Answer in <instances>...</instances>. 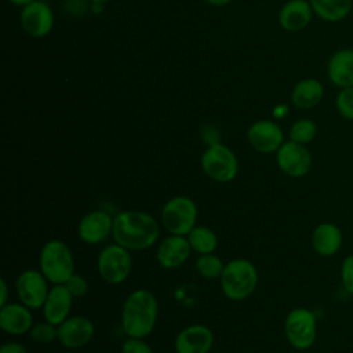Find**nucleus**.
<instances>
[{"mask_svg":"<svg viewBox=\"0 0 353 353\" xmlns=\"http://www.w3.org/2000/svg\"><path fill=\"white\" fill-rule=\"evenodd\" d=\"M200 163L204 174L215 182H230L239 172V161L234 152L221 142L208 145L201 154Z\"/></svg>","mask_w":353,"mask_h":353,"instance_id":"423d86ee","label":"nucleus"},{"mask_svg":"<svg viewBox=\"0 0 353 353\" xmlns=\"http://www.w3.org/2000/svg\"><path fill=\"white\" fill-rule=\"evenodd\" d=\"M309 3L317 18L334 23L349 15L353 0H309Z\"/></svg>","mask_w":353,"mask_h":353,"instance_id":"5701e85b","label":"nucleus"},{"mask_svg":"<svg viewBox=\"0 0 353 353\" xmlns=\"http://www.w3.org/2000/svg\"><path fill=\"white\" fill-rule=\"evenodd\" d=\"M32 309L23 303H6L0 307V328L10 335H22L33 327Z\"/></svg>","mask_w":353,"mask_h":353,"instance_id":"412c9836","label":"nucleus"},{"mask_svg":"<svg viewBox=\"0 0 353 353\" xmlns=\"http://www.w3.org/2000/svg\"><path fill=\"white\" fill-rule=\"evenodd\" d=\"M317 135V124L312 119H298L288 130V139L301 145L310 143Z\"/></svg>","mask_w":353,"mask_h":353,"instance_id":"393cba45","label":"nucleus"},{"mask_svg":"<svg viewBox=\"0 0 353 353\" xmlns=\"http://www.w3.org/2000/svg\"><path fill=\"white\" fill-rule=\"evenodd\" d=\"M314 12L309 0H288L277 14V21L281 29L290 33L301 32L309 26Z\"/></svg>","mask_w":353,"mask_h":353,"instance_id":"2eb2a0df","label":"nucleus"},{"mask_svg":"<svg viewBox=\"0 0 353 353\" xmlns=\"http://www.w3.org/2000/svg\"><path fill=\"white\" fill-rule=\"evenodd\" d=\"M40 272L52 284H63L74 273L73 254L62 240L47 241L39 255Z\"/></svg>","mask_w":353,"mask_h":353,"instance_id":"20e7f679","label":"nucleus"},{"mask_svg":"<svg viewBox=\"0 0 353 353\" xmlns=\"http://www.w3.org/2000/svg\"><path fill=\"white\" fill-rule=\"evenodd\" d=\"M160 234L154 216L138 210H125L113 218L112 236L114 243L130 251L150 248Z\"/></svg>","mask_w":353,"mask_h":353,"instance_id":"f257e3e1","label":"nucleus"},{"mask_svg":"<svg viewBox=\"0 0 353 353\" xmlns=\"http://www.w3.org/2000/svg\"><path fill=\"white\" fill-rule=\"evenodd\" d=\"M12 6H17V7H25V6H28V4H30V3H33V1H36V0H8Z\"/></svg>","mask_w":353,"mask_h":353,"instance_id":"c9c22d12","label":"nucleus"},{"mask_svg":"<svg viewBox=\"0 0 353 353\" xmlns=\"http://www.w3.org/2000/svg\"><path fill=\"white\" fill-rule=\"evenodd\" d=\"M197 205L190 197L175 196L163 205L161 223L171 234L188 236L197 225Z\"/></svg>","mask_w":353,"mask_h":353,"instance_id":"0eeeda50","label":"nucleus"},{"mask_svg":"<svg viewBox=\"0 0 353 353\" xmlns=\"http://www.w3.org/2000/svg\"><path fill=\"white\" fill-rule=\"evenodd\" d=\"M335 109L342 119L353 121V87L339 88L335 97Z\"/></svg>","mask_w":353,"mask_h":353,"instance_id":"bb28decb","label":"nucleus"},{"mask_svg":"<svg viewBox=\"0 0 353 353\" xmlns=\"http://www.w3.org/2000/svg\"><path fill=\"white\" fill-rule=\"evenodd\" d=\"M192 252L186 236L170 234L165 237L156 251V259L164 269H175L183 265Z\"/></svg>","mask_w":353,"mask_h":353,"instance_id":"f3484780","label":"nucleus"},{"mask_svg":"<svg viewBox=\"0 0 353 353\" xmlns=\"http://www.w3.org/2000/svg\"><path fill=\"white\" fill-rule=\"evenodd\" d=\"M247 141L258 153H276L284 141V131L274 120H256L247 130Z\"/></svg>","mask_w":353,"mask_h":353,"instance_id":"f8f14e48","label":"nucleus"},{"mask_svg":"<svg viewBox=\"0 0 353 353\" xmlns=\"http://www.w3.org/2000/svg\"><path fill=\"white\" fill-rule=\"evenodd\" d=\"M19 23L29 37L43 39L54 29L55 14L47 1L36 0L21 8Z\"/></svg>","mask_w":353,"mask_h":353,"instance_id":"1a4fd4ad","label":"nucleus"},{"mask_svg":"<svg viewBox=\"0 0 353 353\" xmlns=\"http://www.w3.org/2000/svg\"><path fill=\"white\" fill-rule=\"evenodd\" d=\"M284 335L295 350H307L317 336V317L307 307H295L284 320Z\"/></svg>","mask_w":353,"mask_h":353,"instance_id":"39448f33","label":"nucleus"},{"mask_svg":"<svg viewBox=\"0 0 353 353\" xmlns=\"http://www.w3.org/2000/svg\"><path fill=\"white\" fill-rule=\"evenodd\" d=\"M159 305L156 296L143 288L132 291L121 309V327L130 338L148 336L157 321Z\"/></svg>","mask_w":353,"mask_h":353,"instance_id":"f03ea898","label":"nucleus"},{"mask_svg":"<svg viewBox=\"0 0 353 353\" xmlns=\"http://www.w3.org/2000/svg\"><path fill=\"white\" fill-rule=\"evenodd\" d=\"M225 263L219 256L212 254H203L196 261V270L204 279H218L223 272Z\"/></svg>","mask_w":353,"mask_h":353,"instance_id":"a878e982","label":"nucleus"},{"mask_svg":"<svg viewBox=\"0 0 353 353\" xmlns=\"http://www.w3.org/2000/svg\"><path fill=\"white\" fill-rule=\"evenodd\" d=\"M214 343L212 331L203 324H193L183 328L175 338L176 353H208Z\"/></svg>","mask_w":353,"mask_h":353,"instance_id":"dca6fc26","label":"nucleus"},{"mask_svg":"<svg viewBox=\"0 0 353 353\" xmlns=\"http://www.w3.org/2000/svg\"><path fill=\"white\" fill-rule=\"evenodd\" d=\"M0 353H28L25 346L18 342H7L0 347Z\"/></svg>","mask_w":353,"mask_h":353,"instance_id":"2f4dec72","label":"nucleus"},{"mask_svg":"<svg viewBox=\"0 0 353 353\" xmlns=\"http://www.w3.org/2000/svg\"><path fill=\"white\" fill-rule=\"evenodd\" d=\"M287 113H288V106L284 103H280V105L274 106V109H273V116L276 119H283Z\"/></svg>","mask_w":353,"mask_h":353,"instance_id":"473e14b6","label":"nucleus"},{"mask_svg":"<svg viewBox=\"0 0 353 353\" xmlns=\"http://www.w3.org/2000/svg\"><path fill=\"white\" fill-rule=\"evenodd\" d=\"M0 285H1V298H0V306L7 303V296H8V288H7V283L4 279L0 280Z\"/></svg>","mask_w":353,"mask_h":353,"instance_id":"72a5a7b5","label":"nucleus"},{"mask_svg":"<svg viewBox=\"0 0 353 353\" xmlns=\"http://www.w3.org/2000/svg\"><path fill=\"white\" fill-rule=\"evenodd\" d=\"M29 336L37 343H50L58 339V327L48 321L34 324L29 331Z\"/></svg>","mask_w":353,"mask_h":353,"instance_id":"cd10ccee","label":"nucleus"},{"mask_svg":"<svg viewBox=\"0 0 353 353\" xmlns=\"http://www.w3.org/2000/svg\"><path fill=\"white\" fill-rule=\"evenodd\" d=\"M324 97V85L314 77L299 80L291 90V103L302 110L316 108Z\"/></svg>","mask_w":353,"mask_h":353,"instance_id":"4be33fe9","label":"nucleus"},{"mask_svg":"<svg viewBox=\"0 0 353 353\" xmlns=\"http://www.w3.org/2000/svg\"><path fill=\"white\" fill-rule=\"evenodd\" d=\"M72 302L73 295L69 292L65 284H54V287L50 288L46 302L41 307L44 320L58 327L69 317Z\"/></svg>","mask_w":353,"mask_h":353,"instance_id":"a211bd4d","label":"nucleus"},{"mask_svg":"<svg viewBox=\"0 0 353 353\" xmlns=\"http://www.w3.org/2000/svg\"><path fill=\"white\" fill-rule=\"evenodd\" d=\"M203 1L212 7H223V6H228L229 3H232V0H203Z\"/></svg>","mask_w":353,"mask_h":353,"instance_id":"f704fd0d","label":"nucleus"},{"mask_svg":"<svg viewBox=\"0 0 353 353\" xmlns=\"http://www.w3.org/2000/svg\"><path fill=\"white\" fill-rule=\"evenodd\" d=\"M121 353H153L143 338H127L121 345Z\"/></svg>","mask_w":353,"mask_h":353,"instance_id":"7c9ffc66","label":"nucleus"},{"mask_svg":"<svg viewBox=\"0 0 353 353\" xmlns=\"http://www.w3.org/2000/svg\"><path fill=\"white\" fill-rule=\"evenodd\" d=\"M276 164L279 170L290 178H302L312 170L313 159L306 145L285 141L276 152Z\"/></svg>","mask_w":353,"mask_h":353,"instance_id":"9d476101","label":"nucleus"},{"mask_svg":"<svg viewBox=\"0 0 353 353\" xmlns=\"http://www.w3.org/2000/svg\"><path fill=\"white\" fill-rule=\"evenodd\" d=\"M341 283L343 290L353 295V254L345 256L341 263Z\"/></svg>","mask_w":353,"mask_h":353,"instance_id":"c85d7f7f","label":"nucleus"},{"mask_svg":"<svg viewBox=\"0 0 353 353\" xmlns=\"http://www.w3.org/2000/svg\"><path fill=\"white\" fill-rule=\"evenodd\" d=\"M94 324L85 316H72L58 325V341L66 349H80L94 336Z\"/></svg>","mask_w":353,"mask_h":353,"instance_id":"ddd939ff","label":"nucleus"},{"mask_svg":"<svg viewBox=\"0 0 353 353\" xmlns=\"http://www.w3.org/2000/svg\"><path fill=\"white\" fill-rule=\"evenodd\" d=\"M63 284L69 290V292L73 295V298H81L88 292L87 280L77 273H73Z\"/></svg>","mask_w":353,"mask_h":353,"instance_id":"c756f323","label":"nucleus"},{"mask_svg":"<svg viewBox=\"0 0 353 353\" xmlns=\"http://www.w3.org/2000/svg\"><path fill=\"white\" fill-rule=\"evenodd\" d=\"M221 288L230 301H243L256 288L258 270L248 259L237 258L225 263L221 274Z\"/></svg>","mask_w":353,"mask_h":353,"instance_id":"7ed1b4c3","label":"nucleus"},{"mask_svg":"<svg viewBox=\"0 0 353 353\" xmlns=\"http://www.w3.org/2000/svg\"><path fill=\"white\" fill-rule=\"evenodd\" d=\"M113 232V218L102 210L85 214L77 226L79 237L87 244H99Z\"/></svg>","mask_w":353,"mask_h":353,"instance_id":"4468645a","label":"nucleus"},{"mask_svg":"<svg viewBox=\"0 0 353 353\" xmlns=\"http://www.w3.org/2000/svg\"><path fill=\"white\" fill-rule=\"evenodd\" d=\"M87 1H90V3H99V4H106V3H109V1H112V0H87Z\"/></svg>","mask_w":353,"mask_h":353,"instance_id":"e433bc0d","label":"nucleus"},{"mask_svg":"<svg viewBox=\"0 0 353 353\" xmlns=\"http://www.w3.org/2000/svg\"><path fill=\"white\" fill-rule=\"evenodd\" d=\"M325 72L328 80L336 88L353 87V48H339L332 52Z\"/></svg>","mask_w":353,"mask_h":353,"instance_id":"6ab92c4d","label":"nucleus"},{"mask_svg":"<svg viewBox=\"0 0 353 353\" xmlns=\"http://www.w3.org/2000/svg\"><path fill=\"white\" fill-rule=\"evenodd\" d=\"M97 268L99 276L109 284H121L127 280L132 269L130 250L114 243L102 248L98 255Z\"/></svg>","mask_w":353,"mask_h":353,"instance_id":"6e6552de","label":"nucleus"},{"mask_svg":"<svg viewBox=\"0 0 353 353\" xmlns=\"http://www.w3.org/2000/svg\"><path fill=\"white\" fill-rule=\"evenodd\" d=\"M188 241L190 244L192 251L203 255V254H212L218 247V237L214 230L207 226L196 225L188 233Z\"/></svg>","mask_w":353,"mask_h":353,"instance_id":"b1692460","label":"nucleus"},{"mask_svg":"<svg viewBox=\"0 0 353 353\" xmlns=\"http://www.w3.org/2000/svg\"><path fill=\"white\" fill-rule=\"evenodd\" d=\"M312 247L320 256H332L338 254L343 244V233L334 222L319 223L310 236Z\"/></svg>","mask_w":353,"mask_h":353,"instance_id":"aec40b11","label":"nucleus"},{"mask_svg":"<svg viewBox=\"0 0 353 353\" xmlns=\"http://www.w3.org/2000/svg\"><path fill=\"white\" fill-rule=\"evenodd\" d=\"M48 280L40 270L26 269L17 277V295L29 309H41L48 295Z\"/></svg>","mask_w":353,"mask_h":353,"instance_id":"9b49d317","label":"nucleus"}]
</instances>
